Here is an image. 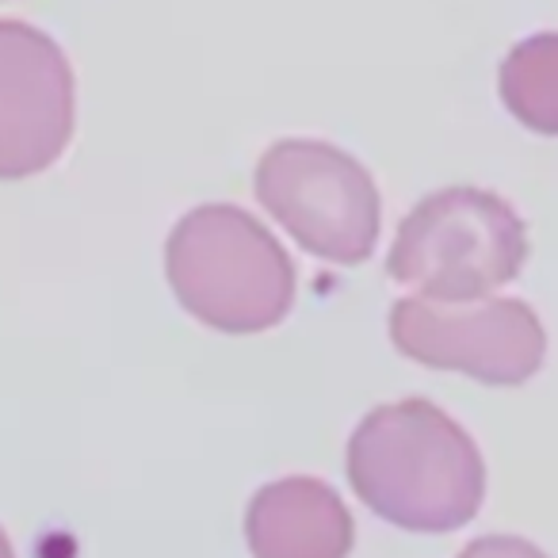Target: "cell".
I'll use <instances>...</instances> for the list:
<instances>
[{
	"instance_id": "1",
	"label": "cell",
	"mask_w": 558,
	"mask_h": 558,
	"mask_svg": "<svg viewBox=\"0 0 558 558\" xmlns=\"http://www.w3.org/2000/svg\"><path fill=\"white\" fill-rule=\"evenodd\" d=\"M356 497L402 532L444 535L486 501V463L456 417L425 398L375 405L349 440Z\"/></svg>"
},
{
	"instance_id": "2",
	"label": "cell",
	"mask_w": 558,
	"mask_h": 558,
	"mask_svg": "<svg viewBox=\"0 0 558 558\" xmlns=\"http://www.w3.org/2000/svg\"><path fill=\"white\" fill-rule=\"evenodd\" d=\"M165 276L192 318L230 337L276 329L295 306L288 248L233 203H203L172 226Z\"/></svg>"
},
{
	"instance_id": "3",
	"label": "cell",
	"mask_w": 558,
	"mask_h": 558,
	"mask_svg": "<svg viewBox=\"0 0 558 558\" xmlns=\"http://www.w3.org/2000/svg\"><path fill=\"white\" fill-rule=\"evenodd\" d=\"M527 260L520 215L482 187H444L398 226L387 271L433 303H478L512 283Z\"/></svg>"
},
{
	"instance_id": "4",
	"label": "cell",
	"mask_w": 558,
	"mask_h": 558,
	"mask_svg": "<svg viewBox=\"0 0 558 558\" xmlns=\"http://www.w3.org/2000/svg\"><path fill=\"white\" fill-rule=\"evenodd\" d=\"M256 199L311 256L364 264L379 241L383 203L372 172L344 149L283 138L256 165Z\"/></svg>"
},
{
	"instance_id": "5",
	"label": "cell",
	"mask_w": 558,
	"mask_h": 558,
	"mask_svg": "<svg viewBox=\"0 0 558 558\" xmlns=\"http://www.w3.org/2000/svg\"><path fill=\"white\" fill-rule=\"evenodd\" d=\"M390 341L413 364L471 375L486 387H520L547 356L543 322L524 299H398L390 311Z\"/></svg>"
},
{
	"instance_id": "6",
	"label": "cell",
	"mask_w": 558,
	"mask_h": 558,
	"mask_svg": "<svg viewBox=\"0 0 558 558\" xmlns=\"http://www.w3.org/2000/svg\"><path fill=\"white\" fill-rule=\"evenodd\" d=\"M73 138V70L47 32L0 20V180L50 169Z\"/></svg>"
},
{
	"instance_id": "7",
	"label": "cell",
	"mask_w": 558,
	"mask_h": 558,
	"mask_svg": "<svg viewBox=\"0 0 558 558\" xmlns=\"http://www.w3.org/2000/svg\"><path fill=\"white\" fill-rule=\"evenodd\" d=\"M245 543L253 558H349L356 527L329 482L291 474L256 489L245 509Z\"/></svg>"
},
{
	"instance_id": "8",
	"label": "cell",
	"mask_w": 558,
	"mask_h": 558,
	"mask_svg": "<svg viewBox=\"0 0 558 558\" xmlns=\"http://www.w3.org/2000/svg\"><path fill=\"white\" fill-rule=\"evenodd\" d=\"M505 108L535 134H558V32L517 43L497 73Z\"/></svg>"
},
{
	"instance_id": "9",
	"label": "cell",
	"mask_w": 558,
	"mask_h": 558,
	"mask_svg": "<svg viewBox=\"0 0 558 558\" xmlns=\"http://www.w3.org/2000/svg\"><path fill=\"white\" fill-rule=\"evenodd\" d=\"M459 558H547L532 539L520 535H482V539L466 543Z\"/></svg>"
},
{
	"instance_id": "10",
	"label": "cell",
	"mask_w": 558,
	"mask_h": 558,
	"mask_svg": "<svg viewBox=\"0 0 558 558\" xmlns=\"http://www.w3.org/2000/svg\"><path fill=\"white\" fill-rule=\"evenodd\" d=\"M0 558H16V550H12V539L4 532H0Z\"/></svg>"
}]
</instances>
